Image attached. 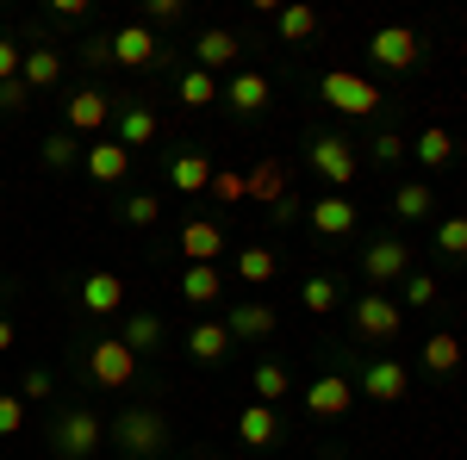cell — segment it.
<instances>
[{"label":"cell","mask_w":467,"mask_h":460,"mask_svg":"<svg viewBox=\"0 0 467 460\" xmlns=\"http://www.w3.org/2000/svg\"><path fill=\"white\" fill-rule=\"evenodd\" d=\"M231 330H224V318H200L193 330H187V354L200 361V367H218V361H231Z\"/></svg>","instance_id":"cell-26"},{"label":"cell","mask_w":467,"mask_h":460,"mask_svg":"<svg viewBox=\"0 0 467 460\" xmlns=\"http://www.w3.org/2000/svg\"><path fill=\"white\" fill-rule=\"evenodd\" d=\"M81 149H88V143L57 125V131H44V143H37V169H44V175H69V169H81Z\"/></svg>","instance_id":"cell-30"},{"label":"cell","mask_w":467,"mask_h":460,"mask_svg":"<svg viewBox=\"0 0 467 460\" xmlns=\"http://www.w3.org/2000/svg\"><path fill=\"white\" fill-rule=\"evenodd\" d=\"M218 100L237 112V118H262L268 100H275V81H268L262 69H237L231 81H224V94H218Z\"/></svg>","instance_id":"cell-20"},{"label":"cell","mask_w":467,"mask_h":460,"mask_svg":"<svg viewBox=\"0 0 467 460\" xmlns=\"http://www.w3.org/2000/svg\"><path fill=\"white\" fill-rule=\"evenodd\" d=\"M19 81H26L32 94L63 87V50H57V44H44V37H32V50H26V63H19Z\"/></svg>","instance_id":"cell-24"},{"label":"cell","mask_w":467,"mask_h":460,"mask_svg":"<svg viewBox=\"0 0 467 460\" xmlns=\"http://www.w3.org/2000/svg\"><path fill=\"white\" fill-rule=\"evenodd\" d=\"M19 398H26V404H50V398H57V373H50V367H26V373H19Z\"/></svg>","instance_id":"cell-41"},{"label":"cell","mask_w":467,"mask_h":460,"mask_svg":"<svg viewBox=\"0 0 467 460\" xmlns=\"http://www.w3.org/2000/svg\"><path fill=\"white\" fill-rule=\"evenodd\" d=\"M26 107H32V87L26 81H0V112L13 118V112H26Z\"/></svg>","instance_id":"cell-46"},{"label":"cell","mask_w":467,"mask_h":460,"mask_svg":"<svg viewBox=\"0 0 467 460\" xmlns=\"http://www.w3.org/2000/svg\"><path fill=\"white\" fill-rule=\"evenodd\" d=\"M107 448L119 460H162L175 448V429H169V417L156 404H125L107 424Z\"/></svg>","instance_id":"cell-2"},{"label":"cell","mask_w":467,"mask_h":460,"mask_svg":"<svg viewBox=\"0 0 467 460\" xmlns=\"http://www.w3.org/2000/svg\"><path fill=\"white\" fill-rule=\"evenodd\" d=\"M356 268H361V281H368V292H387V286H399L411 274V243L405 237H368L356 249Z\"/></svg>","instance_id":"cell-9"},{"label":"cell","mask_w":467,"mask_h":460,"mask_svg":"<svg viewBox=\"0 0 467 460\" xmlns=\"http://www.w3.org/2000/svg\"><path fill=\"white\" fill-rule=\"evenodd\" d=\"M81 63L94 75H112L119 63H112V32H94V37H81Z\"/></svg>","instance_id":"cell-42"},{"label":"cell","mask_w":467,"mask_h":460,"mask_svg":"<svg viewBox=\"0 0 467 460\" xmlns=\"http://www.w3.org/2000/svg\"><path fill=\"white\" fill-rule=\"evenodd\" d=\"M387 212H393L399 224H431V218H436V193H431V180H399L393 199H387Z\"/></svg>","instance_id":"cell-28"},{"label":"cell","mask_w":467,"mask_h":460,"mask_svg":"<svg viewBox=\"0 0 467 460\" xmlns=\"http://www.w3.org/2000/svg\"><path fill=\"white\" fill-rule=\"evenodd\" d=\"M356 149H361V162H374V169H399V162L411 156V138L393 131V125H374V138L356 143Z\"/></svg>","instance_id":"cell-33"},{"label":"cell","mask_w":467,"mask_h":460,"mask_svg":"<svg viewBox=\"0 0 467 460\" xmlns=\"http://www.w3.org/2000/svg\"><path fill=\"white\" fill-rule=\"evenodd\" d=\"M418 361H424V373H436V380H449V373L462 367V336H449V330H436L431 342L418 349Z\"/></svg>","instance_id":"cell-38"},{"label":"cell","mask_w":467,"mask_h":460,"mask_svg":"<svg viewBox=\"0 0 467 460\" xmlns=\"http://www.w3.org/2000/svg\"><path fill=\"white\" fill-rule=\"evenodd\" d=\"M112 107H119V94H107V87H75V94H63V131H75L88 143L107 138Z\"/></svg>","instance_id":"cell-13"},{"label":"cell","mask_w":467,"mask_h":460,"mask_svg":"<svg viewBox=\"0 0 467 460\" xmlns=\"http://www.w3.org/2000/svg\"><path fill=\"white\" fill-rule=\"evenodd\" d=\"M181 19H187L181 0H144V26L150 32H169V26H181Z\"/></svg>","instance_id":"cell-43"},{"label":"cell","mask_w":467,"mask_h":460,"mask_svg":"<svg viewBox=\"0 0 467 460\" xmlns=\"http://www.w3.org/2000/svg\"><path fill=\"white\" fill-rule=\"evenodd\" d=\"M181 255H187V261H218V255H224V224H218V218H187V224H181Z\"/></svg>","instance_id":"cell-25"},{"label":"cell","mask_w":467,"mask_h":460,"mask_svg":"<svg viewBox=\"0 0 467 460\" xmlns=\"http://www.w3.org/2000/svg\"><path fill=\"white\" fill-rule=\"evenodd\" d=\"M156 138H162L156 107H150V100H138V94H119V107H112V143L138 156V149H150Z\"/></svg>","instance_id":"cell-16"},{"label":"cell","mask_w":467,"mask_h":460,"mask_svg":"<svg viewBox=\"0 0 467 460\" xmlns=\"http://www.w3.org/2000/svg\"><path fill=\"white\" fill-rule=\"evenodd\" d=\"M299 404H306V417H318V424L349 417V404H356V380H349V367H343V361H330L318 380L299 392Z\"/></svg>","instance_id":"cell-12"},{"label":"cell","mask_w":467,"mask_h":460,"mask_svg":"<svg viewBox=\"0 0 467 460\" xmlns=\"http://www.w3.org/2000/svg\"><path fill=\"white\" fill-rule=\"evenodd\" d=\"M293 187H287V169H281V162H255L250 175H244V199H268V206H275V199H287Z\"/></svg>","instance_id":"cell-37"},{"label":"cell","mask_w":467,"mask_h":460,"mask_svg":"<svg viewBox=\"0 0 467 460\" xmlns=\"http://www.w3.org/2000/svg\"><path fill=\"white\" fill-rule=\"evenodd\" d=\"M399 330H405L399 299H387V292H356V299H349V336H356V349L387 354L399 342Z\"/></svg>","instance_id":"cell-5"},{"label":"cell","mask_w":467,"mask_h":460,"mask_svg":"<svg viewBox=\"0 0 467 460\" xmlns=\"http://www.w3.org/2000/svg\"><path fill=\"white\" fill-rule=\"evenodd\" d=\"M213 156L200 149V143H169L162 149V187L169 193H187V199H200V193H213Z\"/></svg>","instance_id":"cell-11"},{"label":"cell","mask_w":467,"mask_h":460,"mask_svg":"<svg viewBox=\"0 0 467 460\" xmlns=\"http://www.w3.org/2000/svg\"><path fill=\"white\" fill-rule=\"evenodd\" d=\"M431 224H436V255L449 268H467V218L449 212V218H431Z\"/></svg>","instance_id":"cell-40"},{"label":"cell","mask_w":467,"mask_h":460,"mask_svg":"<svg viewBox=\"0 0 467 460\" xmlns=\"http://www.w3.org/2000/svg\"><path fill=\"white\" fill-rule=\"evenodd\" d=\"M75 367H81L88 386H100V392H131L138 373H144V361L125 349L112 330H88V336L75 342Z\"/></svg>","instance_id":"cell-1"},{"label":"cell","mask_w":467,"mask_h":460,"mask_svg":"<svg viewBox=\"0 0 467 460\" xmlns=\"http://www.w3.org/2000/svg\"><path fill=\"white\" fill-rule=\"evenodd\" d=\"M299 305H306L312 318H330V312L343 305V274H330V268L306 274V281H299Z\"/></svg>","instance_id":"cell-32"},{"label":"cell","mask_w":467,"mask_h":460,"mask_svg":"<svg viewBox=\"0 0 467 460\" xmlns=\"http://www.w3.org/2000/svg\"><path fill=\"white\" fill-rule=\"evenodd\" d=\"M19 429H26V398L19 392H0V442L19 435Z\"/></svg>","instance_id":"cell-45"},{"label":"cell","mask_w":467,"mask_h":460,"mask_svg":"<svg viewBox=\"0 0 467 460\" xmlns=\"http://www.w3.org/2000/svg\"><path fill=\"white\" fill-rule=\"evenodd\" d=\"M175 286H181V299H187L193 312H218V305H224V274H218V261H187Z\"/></svg>","instance_id":"cell-23"},{"label":"cell","mask_w":467,"mask_h":460,"mask_svg":"<svg viewBox=\"0 0 467 460\" xmlns=\"http://www.w3.org/2000/svg\"><path fill=\"white\" fill-rule=\"evenodd\" d=\"M237 56H244V37L231 32V26H206V32L193 37V69H206V75L237 69Z\"/></svg>","instance_id":"cell-22"},{"label":"cell","mask_w":467,"mask_h":460,"mask_svg":"<svg viewBox=\"0 0 467 460\" xmlns=\"http://www.w3.org/2000/svg\"><path fill=\"white\" fill-rule=\"evenodd\" d=\"M213 193L218 199H244V175H213Z\"/></svg>","instance_id":"cell-48"},{"label":"cell","mask_w":467,"mask_h":460,"mask_svg":"<svg viewBox=\"0 0 467 460\" xmlns=\"http://www.w3.org/2000/svg\"><path fill=\"white\" fill-rule=\"evenodd\" d=\"M275 37H281V44H312V37H318V6H306V0H299V6H281V13H275Z\"/></svg>","instance_id":"cell-36"},{"label":"cell","mask_w":467,"mask_h":460,"mask_svg":"<svg viewBox=\"0 0 467 460\" xmlns=\"http://www.w3.org/2000/svg\"><path fill=\"white\" fill-rule=\"evenodd\" d=\"M411 156H418L424 169H449V162H455V138H449V125H424V131L411 138Z\"/></svg>","instance_id":"cell-39"},{"label":"cell","mask_w":467,"mask_h":460,"mask_svg":"<svg viewBox=\"0 0 467 460\" xmlns=\"http://www.w3.org/2000/svg\"><path fill=\"white\" fill-rule=\"evenodd\" d=\"M112 336L138 354V361H144V354H156L162 342H169V323L156 318V312H144V305H125V318L112 323Z\"/></svg>","instance_id":"cell-21"},{"label":"cell","mask_w":467,"mask_h":460,"mask_svg":"<svg viewBox=\"0 0 467 460\" xmlns=\"http://www.w3.org/2000/svg\"><path fill=\"white\" fill-rule=\"evenodd\" d=\"M112 63H119V69H150V75H156V69H169L175 56H169V44L150 32L144 19H131V26L112 32Z\"/></svg>","instance_id":"cell-15"},{"label":"cell","mask_w":467,"mask_h":460,"mask_svg":"<svg viewBox=\"0 0 467 460\" xmlns=\"http://www.w3.org/2000/svg\"><path fill=\"white\" fill-rule=\"evenodd\" d=\"M88 26V0H50V32H75Z\"/></svg>","instance_id":"cell-44"},{"label":"cell","mask_w":467,"mask_h":460,"mask_svg":"<svg viewBox=\"0 0 467 460\" xmlns=\"http://www.w3.org/2000/svg\"><path fill=\"white\" fill-rule=\"evenodd\" d=\"M75 312L94 323H119L125 318V281L112 274V268H88V274H75Z\"/></svg>","instance_id":"cell-10"},{"label":"cell","mask_w":467,"mask_h":460,"mask_svg":"<svg viewBox=\"0 0 467 460\" xmlns=\"http://www.w3.org/2000/svg\"><path fill=\"white\" fill-rule=\"evenodd\" d=\"M218 94H224V81H218V75L193 69V63H187V69H175V100H181L187 112H206V107H218Z\"/></svg>","instance_id":"cell-31"},{"label":"cell","mask_w":467,"mask_h":460,"mask_svg":"<svg viewBox=\"0 0 467 460\" xmlns=\"http://www.w3.org/2000/svg\"><path fill=\"white\" fill-rule=\"evenodd\" d=\"M275 274H281V255H275L268 243H244L237 249V281L244 286H268Z\"/></svg>","instance_id":"cell-34"},{"label":"cell","mask_w":467,"mask_h":460,"mask_svg":"<svg viewBox=\"0 0 467 460\" xmlns=\"http://www.w3.org/2000/svg\"><path fill=\"white\" fill-rule=\"evenodd\" d=\"M131 162H138V156L119 149L112 138H94L81 149V175L94 180V187H125V180H131Z\"/></svg>","instance_id":"cell-19"},{"label":"cell","mask_w":467,"mask_h":460,"mask_svg":"<svg viewBox=\"0 0 467 460\" xmlns=\"http://www.w3.org/2000/svg\"><path fill=\"white\" fill-rule=\"evenodd\" d=\"M306 169L324 180V193H349V180L361 175V149L349 131H312L306 138Z\"/></svg>","instance_id":"cell-7"},{"label":"cell","mask_w":467,"mask_h":460,"mask_svg":"<svg viewBox=\"0 0 467 460\" xmlns=\"http://www.w3.org/2000/svg\"><path fill=\"white\" fill-rule=\"evenodd\" d=\"M224 330H231V342H275L281 312L268 299H224Z\"/></svg>","instance_id":"cell-17"},{"label":"cell","mask_w":467,"mask_h":460,"mask_svg":"<svg viewBox=\"0 0 467 460\" xmlns=\"http://www.w3.org/2000/svg\"><path fill=\"white\" fill-rule=\"evenodd\" d=\"M13 336H19V330H13V318H0V354L13 349Z\"/></svg>","instance_id":"cell-49"},{"label":"cell","mask_w":467,"mask_h":460,"mask_svg":"<svg viewBox=\"0 0 467 460\" xmlns=\"http://www.w3.org/2000/svg\"><path fill=\"white\" fill-rule=\"evenodd\" d=\"M349 380H356V398L368 404H405L411 398V367L399 354H349Z\"/></svg>","instance_id":"cell-6"},{"label":"cell","mask_w":467,"mask_h":460,"mask_svg":"<svg viewBox=\"0 0 467 460\" xmlns=\"http://www.w3.org/2000/svg\"><path fill=\"white\" fill-rule=\"evenodd\" d=\"M237 442L250 448V455H268V448H281L287 442V417H281V404H244L237 411Z\"/></svg>","instance_id":"cell-18"},{"label":"cell","mask_w":467,"mask_h":460,"mask_svg":"<svg viewBox=\"0 0 467 460\" xmlns=\"http://www.w3.org/2000/svg\"><path fill=\"white\" fill-rule=\"evenodd\" d=\"M44 442H50V455H57V460H100L107 424H100L94 404H81V398H57V404H50V429H44Z\"/></svg>","instance_id":"cell-3"},{"label":"cell","mask_w":467,"mask_h":460,"mask_svg":"<svg viewBox=\"0 0 467 460\" xmlns=\"http://www.w3.org/2000/svg\"><path fill=\"white\" fill-rule=\"evenodd\" d=\"M19 63H26V50H19L13 37L0 32V81H19Z\"/></svg>","instance_id":"cell-47"},{"label":"cell","mask_w":467,"mask_h":460,"mask_svg":"<svg viewBox=\"0 0 467 460\" xmlns=\"http://www.w3.org/2000/svg\"><path fill=\"white\" fill-rule=\"evenodd\" d=\"M112 218H119L125 230H156V224H162V193H156V187H131L125 199H112Z\"/></svg>","instance_id":"cell-27"},{"label":"cell","mask_w":467,"mask_h":460,"mask_svg":"<svg viewBox=\"0 0 467 460\" xmlns=\"http://www.w3.org/2000/svg\"><path fill=\"white\" fill-rule=\"evenodd\" d=\"M306 230L318 237V243H349L361 230V212L349 193H318V199H306Z\"/></svg>","instance_id":"cell-14"},{"label":"cell","mask_w":467,"mask_h":460,"mask_svg":"<svg viewBox=\"0 0 467 460\" xmlns=\"http://www.w3.org/2000/svg\"><path fill=\"white\" fill-rule=\"evenodd\" d=\"M361 50H368V63L387 75H411L431 63V37L411 32V26H374V32L361 37Z\"/></svg>","instance_id":"cell-8"},{"label":"cell","mask_w":467,"mask_h":460,"mask_svg":"<svg viewBox=\"0 0 467 460\" xmlns=\"http://www.w3.org/2000/svg\"><path fill=\"white\" fill-rule=\"evenodd\" d=\"M200 460H213V455H200Z\"/></svg>","instance_id":"cell-50"},{"label":"cell","mask_w":467,"mask_h":460,"mask_svg":"<svg viewBox=\"0 0 467 460\" xmlns=\"http://www.w3.org/2000/svg\"><path fill=\"white\" fill-rule=\"evenodd\" d=\"M250 392L255 404H281V398H293V367L281 361V354H262L250 367Z\"/></svg>","instance_id":"cell-29"},{"label":"cell","mask_w":467,"mask_h":460,"mask_svg":"<svg viewBox=\"0 0 467 460\" xmlns=\"http://www.w3.org/2000/svg\"><path fill=\"white\" fill-rule=\"evenodd\" d=\"M436 299H442V281H436L431 268H411V274L399 281V312H431Z\"/></svg>","instance_id":"cell-35"},{"label":"cell","mask_w":467,"mask_h":460,"mask_svg":"<svg viewBox=\"0 0 467 460\" xmlns=\"http://www.w3.org/2000/svg\"><path fill=\"white\" fill-rule=\"evenodd\" d=\"M318 100L337 118H356V125H380V112H387V94L356 69H324L318 75Z\"/></svg>","instance_id":"cell-4"}]
</instances>
